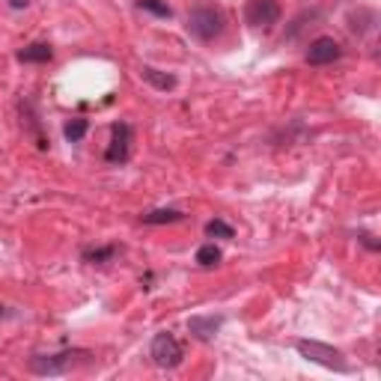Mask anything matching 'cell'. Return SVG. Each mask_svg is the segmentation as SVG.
I'll list each match as a JSON object with an SVG mask.
<instances>
[{
  "instance_id": "1",
  "label": "cell",
  "mask_w": 381,
  "mask_h": 381,
  "mask_svg": "<svg viewBox=\"0 0 381 381\" xmlns=\"http://www.w3.org/2000/svg\"><path fill=\"white\" fill-rule=\"evenodd\" d=\"M87 361H90V351L72 348V351H60V355H36L30 361V370L36 375H66Z\"/></svg>"
},
{
  "instance_id": "2",
  "label": "cell",
  "mask_w": 381,
  "mask_h": 381,
  "mask_svg": "<svg viewBox=\"0 0 381 381\" xmlns=\"http://www.w3.org/2000/svg\"><path fill=\"white\" fill-rule=\"evenodd\" d=\"M295 351H298L301 358L324 366V370L348 373V363L343 361V355H340V351H336L334 346H324V343H319V340H298V343H295Z\"/></svg>"
},
{
  "instance_id": "3",
  "label": "cell",
  "mask_w": 381,
  "mask_h": 381,
  "mask_svg": "<svg viewBox=\"0 0 381 381\" xmlns=\"http://www.w3.org/2000/svg\"><path fill=\"white\" fill-rule=\"evenodd\" d=\"M188 30L200 39V42L218 39L223 33V16H221V9H215V6H197V9H191Z\"/></svg>"
},
{
  "instance_id": "4",
  "label": "cell",
  "mask_w": 381,
  "mask_h": 381,
  "mask_svg": "<svg viewBox=\"0 0 381 381\" xmlns=\"http://www.w3.org/2000/svg\"><path fill=\"white\" fill-rule=\"evenodd\" d=\"M149 355H152V361L158 363V366H164V370H173V366H179L182 363V346H179V340L173 334H158L152 340V348H149Z\"/></svg>"
},
{
  "instance_id": "5",
  "label": "cell",
  "mask_w": 381,
  "mask_h": 381,
  "mask_svg": "<svg viewBox=\"0 0 381 381\" xmlns=\"http://www.w3.org/2000/svg\"><path fill=\"white\" fill-rule=\"evenodd\" d=\"M245 18L250 27H274L280 21V4L277 0H247Z\"/></svg>"
},
{
  "instance_id": "6",
  "label": "cell",
  "mask_w": 381,
  "mask_h": 381,
  "mask_svg": "<svg viewBox=\"0 0 381 381\" xmlns=\"http://www.w3.org/2000/svg\"><path fill=\"white\" fill-rule=\"evenodd\" d=\"M340 42H334L331 36H319L313 45L307 48V63L310 66H328L334 60H340Z\"/></svg>"
},
{
  "instance_id": "7",
  "label": "cell",
  "mask_w": 381,
  "mask_h": 381,
  "mask_svg": "<svg viewBox=\"0 0 381 381\" xmlns=\"http://www.w3.org/2000/svg\"><path fill=\"white\" fill-rule=\"evenodd\" d=\"M129 143H131V129L125 122L114 125V137H110V146L105 152V158L110 164H122L125 158H129Z\"/></svg>"
},
{
  "instance_id": "8",
  "label": "cell",
  "mask_w": 381,
  "mask_h": 381,
  "mask_svg": "<svg viewBox=\"0 0 381 381\" xmlns=\"http://www.w3.org/2000/svg\"><path fill=\"white\" fill-rule=\"evenodd\" d=\"M221 324H223L221 316H194L188 322V331L197 336V340H211V336L221 331Z\"/></svg>"
},
{
  "instance_id": "9",
  "label": "cell",
  "mask_w": 381,
  "mask_h": 381,
  "mask_svg": "<svg viewBox=\"0 0 381 381\" xmlns=\"http://www.w3.org/2000/svg\"><path fill=\"white\" fill-rule=\"evenodd\" d=\"M140 75H143L146 83H152V87H155V90H161V93H167V90H173V87H176V78H173V75H167V72H161V69L143 66V69H140Z\"/></svg>"
},
{
  "instance_id": "10",
  "label": "cell",
  "mask_w": 381,
  "mask_h": 381,
  "mask_svg": "<svg viewBox=\"0 0 381 381\" xmlns=\"http://www.w3.org/2000/svg\"><path fill=\"white\" fill-rule=\"evenodd\" d=\"M54 57L51 45H45V42H36V45H27L24 51H18V60L21 63H48Z\"/></svg>"
},
{
  "instance_id": "11",
  "label": "cell",
  "mask_w": 381,
  "mask_h": 381,
  "mask_svg": "<svg viewBox=\"0 0 381 381\" xmlns=\"http://www.w3.org/2000/svg\"><path fill=\"white\" fill-rule=\"evenodd\" d=\"M185 215H182L179 209H155V211H146L143 215V223H176V221H182Z\"/></svg>"
},
{
  "instance_id": "12",
  "label": "cell",
  "mask_w": 381,
  "mask_h": 381,
  "mask_svg": "<svg viewBox=\"0 0 381 381\" xmlns=\"http://www.w3.org/2000/svg\"><path fill=\"white\" fill-rule=\"evenodd\" d=\"M197 262H200L203 268L218 265V262H221V250H218L215 245H203L200 250H197Z\"/></svg>"
},
{
  "instance_id": "13",
  "label": "cell",
  "mask_w": 381,
  "mask_h": 381,
  "mask_svg": "<svg viewBox=\"0 0 381 381\" xmlns=\"http://www.w3.org/2000/svg\"><path fill=\"white\" fill-rule=\"evenodd\" d=\"M117 257V247H95V250H87L83 253V259L87 262H95V265H105Z\"/></svg>"
},
{
  "instance_id": "14",
  "label": "cell",
  "mask_w": 381,
  "mask_h": 381,
  "mask_svg": "<svg viewBox=\"0 0 381 381\" xmlns=\"http://www.w3.org/2000/svg\"><path fill=\"white\" fill-rule=\"evenodd\" d=\"M140 9H146L152 12V16H158V18H170L173 16V9L164 4V0H140Z\"/></svg>"
},
{
  "instance_id": "15",
  "label": "cell",
  "mask_w": 381,
  "mask_h": 381,
  "mask_svg": "<svg viewBox=\"0 0 381 381\" xmlns=\"http://www.w3.org/2000/svg\"><path fill=\"white\" fill-rule=\"evenodd\" d=\"M206 235L209 238H233V227L223 221H209L206 223Z\"/></svg>"
},
{
  "instance_id": "16",
  "label": "cell",
  "mask_w": 381,
  "mask_h": 381,
  "mask_svg": "<svg viewBox=\"0 0 381 381\" xmlns=\"http://www.w3.org/2000/svg\"><path fill=\"white\" fill-rule=\"evenodd\" d=\"M83 134H87V119H72V122H66V137L72 140H81Z\"/></svg>"
},
{
  "instance_id": "17",
  "label": "cell",
  "mask_w": 381,
  "mask_h": 381,
  "mask_svg": "<svg viewBox=\"0 0 381 381\" xmlns=\"http://www.w3.org/2000/svg\"><path fill=\"white\" fill-rule=\"evenodd\" d=\"M30 0H9V6H16V9H24Z\"/></svg>"
}]
</instances>
